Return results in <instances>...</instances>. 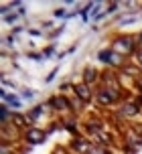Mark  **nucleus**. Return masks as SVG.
<instances>
[{"label": "nucleus", "mask_w": 142, "mask_h": 154, "mask_svg": "<svg viewBox=\"0 0 142 154\" xmlns=\"http://www.w3.org/2000/svg\"><path fill=\"white\" fill-rule=\"evenodd\" d=\"M132 47V43H130V38H120V41H116L114 43V51H120V53H126L128 49Z\"/></svg>", "instance_id": "nucleus-1"}, {"label": "nucleus", "mask_w": 142, "mask_h": 154, "mask_svg": "<svg viewBox=\"0 0 142 154\" xmlns=\"http://www.w3.org/2000/svg\"><path fill=\"white\" fill-rule=\"evenodd\" d=\"M26 138H29V142H32V144H39V142H43V138H45V134L41 130H29V134H26Z\"/></svg>", "instance_id": "nucleus-2"}, {"label": "nucleus", "mask_w": 142, "mask_h": 154, "mask_svg": "<svg viewBox=\"0 0 142 154\" xmlns=\"http://www.w3.org/2000/svg\"><path fill=\"white\" fill-rule=\"evenodd\" d=\"M75 91H77V95H81V100H83V101L91 100V93H89V89H87L85 83H79L77 87H75Z\"/></svg>", "instance_id": "nucleus-3"}, {"label": "nucleus", "mask_w": 142, "mask_h": 154, "mask_svg": "<svg viewBox=\"0 0 142 154\" xmlns=\"http://www.w3.org/2000/svg\"><path fill=\"white\" fill-rule=\"evenodd\" d=\"M2 97L6 100V103H10V106H14V108H18V106H20V100H18V97H14V95H6V93L2 91Z\"/></svg>", "instance_id": "nucleus-4"}, {"label": "nucleus", "mask_w": 142, "mask_h": 154, "mask_svg": "<svg viewBox=\"0 0 142 154\" xmlns=\"http://www.w3.org/2000/svg\"><path fill=\"white\" fill-rule=\"evenodd\" d=\"M23 95H24V97H35V91H29V89H24Z\"/></svg>", "instance_id": "nucleus-5"}]
</instances>
